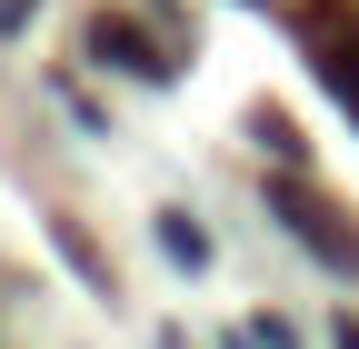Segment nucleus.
Here are the masks:
<instances>
[{
    "label": "nucleus",
    "instance_id": "f03ea898",
    "mask_svg": "<svg viewBox=\"0 0 359 349\" xmlns=\"http://www.w3.org/2000/svg\"><path fill=\"white\" fill-rule=\"evenodd\" d=\"M90 50H100L110 70H140V80L160 70V60H150V40H140V20H120V11H110V20H90Z\"/></svg>",
    "mask_w": 359,
    "mask_h": 349
},
{
    "label": "nucleus",
    "instance_id": "39448f33",
    "mask_svg": "<svg viewBox=\"0 0 359 349\" xmlns=\"http://www.w3.org/2000/svg\"><path fill=\"white\" fill-rule=\"evenodd\" d=\"M250 130H259V150H280V160H299V140H290V120H280V110H250Z\"/></svg>",
    "mask_w": 359,
    "mask_h": 349
},
{
    "label": "nucleus",
    "instance_id": "423d86ee",
    "mask_svg": "<svg viewBox=\"0 0 359 349\" xmlns=\"http://www.w3.org/2000/svg\"><path fill=\"white\" fill-rule=\"evenodd\" d=\"M20 20H30V0H0V30H20Z\"/></svg>",
    "mask_w": 359,
    "mask_h": 349
},
{
    "label": "nucleus",
    "instance_id": "20e7f679",
    "mask_svg": "<svg viewBox=\"0 0 359 349\" xmlns=\"http://www.w3.org/2000/svg\"><path fill=\"white\" fill-rule=\"evenodd\" d=\"M160 249L180 259V270H200V259H210V230L190 220V210H160Z\"/></svg>",
    "mask_w": 359,
    "mask_h": 349
},
{
    "label": "nucleus",
    "instance_id": "0eeeda50",
    "mask_svg": "<svg viewBox=\"0 0 359 349\" xmlns=\"http://www.w3.org/2000/svg\"><path fill=\"white\" fill-rule=\"evenodd\" d=\"M330 349H359V320H339V329H330Z\"/></svg>",
    "mask_w": 359,
    "mask_h": 349
},
{
    "label": "nucleus",
    "instance_id": "7ed1b4c3",
    "mask_svg": "<svg viewBox=\"0 0 359 349\" xmlns=\"http://www.w3.org/2000/svg\"><path fill=\"white\" fill-rule=\"evenodd\" d=\"M320 80L359 110V30H330V40H320Z\"/></svg>",
    "mask_w": 359,
    "mask_h": 349
},
{
    "label": "nucleus",
    "instance_id": "f257e3e1",
    "mask_svg": "<svg viewBox=\"0 0 359 349\" xmlns=\"http://www.w3.org/2000/svg\"><path fill=\"white\" fill-rule=\"evenodd\" d=\"M269 220H280L290 240H309L339 280H359V230H349V220H339V210L309 190V180H269Z\"/></svg>",
    "mask_w": 359,
    "mask_h": 349
}]
</instances>
